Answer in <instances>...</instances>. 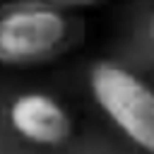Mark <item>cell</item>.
Segmentation results:
<instances>
[{
	"label": "cell",
	"mask_w": 154,
	"mask_h": 154,
	"mask_svg": "<svg viewBox=\"0 0 154 154\" xmlns=\"http://www.w3.org/2000/svg\"><path fill=\"white\" fill-rule=\"evenodd\" d=\"M84 38V22L75 12L46 0L0 2V65L34 67L75 51Z\"/></svg>",
	"instance_id": "1"
},
{
	"label": "cell",
	"mask_w": 154,
	"mask_h": 154,
	"mask_svg": "<svg viewBox=\"0 0 154 154\" xmlns=\"http://www.w3.org/2000/svg\"><path fill=\"white\" fill-rule=\"evenodd\" d=\"M89 89L108 120L140 149L154 154V89L116 63H96Z\"/></svg>",
	"instance_id": "2"
},
{
	"label": "cell",
	"mask_w": 154,
	"mask_h": 154,
	"mask_svg": "<svg viewBox=\"0 0 154 154\" xmlns=\"http://www.w3.org/2000/svg\"><path fill=\"white\" fill-rule=\"evenodd\" d=\"M10 125L24 140L43 147H58L72 135L70 113L48 94L26 91L10 106Z\"/></svg>",
	"instance_id": "3"
},
{
	"label": "cell",
	"mask_w": 154,
	"mask_h": 154,
	"mask_svg": "<svg viewBox=\"0 0 154 154\" xmlns=\"http://www.w3.org/2000/svg\"><path fill=\"white\" fill-rule=\"evenodd\" d=\"M53 7H60L65 12H75V10H87V7H96L103 0H46Z\"/></svg>",
	"instance_id": "4"
},
{
	"label": "cell",
	"mask_w": 154,
	"mask_h": 154,
	"mask_svg": "<svg viewBox=\"0 0 154 154\" xmlns=\"http://www.w3.org/2000/svg\"><path fill=\"white\" fill-rule=\"evenodd\" d=\"M149 38H152V43H154V17H152V22H149Z\"/></svg>",
	"instance_id": "5"
}]
</instances>
